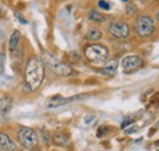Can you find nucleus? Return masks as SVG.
Listing matches in <instances>:
<instances>
[{
  "instance_id": "f8f14e48",
  "label": "nucleus",
  "mask_w": 159,
  "mask_h": 151,
  "mask_svg": "<svg viewBox=\"0 0 159 151\" xmlns=\"http://www.w3.org/2000/svg\"><path fill=\"white\" fill-rule=\"evenodd\" d=\"M86 38L88 40H91V41H97V40H99L100 38H102V31L98 29V28H96V27H92V28H89L87 31Z\"/></svg>"
},
{
  "instance_id": "39448f33",
  "label": "nucleus",
  "mask_w": 159,
  "mask_h": 151,
  "mask_svg": "<svg viewBox=\"0 0 159 151\" xmlns=\"http://www.w3.org/2000/svg\"><path fill=\"white\" fill-rule=\"evenodd\" d=\"M154 19L148 15H142L136 21V32L141 38L151 37L154 32Z\"/></svg>"
},
{
  "instance_id": "20e7f679",
  "label": "nucleus",
  "mask_w": 159,
  "mask_h": 151,
  "mask_svg": "<svg viewBox=\"0 0 159 151\" xmlns=\"http://www.w3.org/2000/svg\"><path fill=\"white\" fill-rule=\"evenodd\" d=\"M20 144L26 149H33L38 144V135L30 127H20L17 132Z\"/></svg>"
},
{
  "instance_id": "2eb2a0df",
  "label": "nucleus",
  "mask_w": 159,
  "mask_h": 151,
  "mask_svg": "<svg viewBox=\"0 0 159 151\" xmlns=\"http://www.w3.org/2000/svg\"><path fill=\"white\" fill-rule=\"evenodd\" d=\"M88 17H89V19H91V21L97 22V23H102V22H104V21H105L104 15H102V14H100V12H98L97 10H92V11L89 12Z\"/></svg>"
},
{
  "instance_id": "f03ea898",
  "label": "nucleus",
  "mask_w": 159,
  "mask_h": 151,
  "mask_svg": "<svg viewBox=\"0 0 159 151\" xmlns=\"http://www.w3.org/2000/svg\"><path fill=\"white\" fill-rule=\"evenodd\" d=\"M43 62L44 65H47L49 67V70L52 72H54L57 76H60V77H67L72 73V68L71 66H69L67 63L62 62L60 58H58L57 56L52 55L50 53H44L43 54Z\"/></svg>"
},
{
  "instance_id": "ddd939ff",
  "label": "nucleus",
  "mask_w": 159,
  "mask_h": 151,
  "mask_svg": "<svg viewBox=\"0 0 159 151\" xmlns=\"http://www.w3.org/2000/svg\"><path fill=\"white\" fill-rule=\"evenodd\" d=\"M20 32L19 31H14L11 37H10V41H9V48H10V51H15L17 49V45L20 43Z\"/></svg>"
},
{
  "instance_id": "f3484780",
  "label": "nucleus",
  "mask_w": 159,
  "mask_h": 151,
  "mask_svg": "<svg viewBox=\"0 0 159 151\" xmlns=\"http://www.w3.org/2000/svg\"><path fill=\"white\" fill-rule=\"evenodd\" d=\"M4 56H2V54L0 53V73L2 72V67H4Z\"/></svg>"
},
{
  "instance_id": "aec40b11",
  "label": "nucleus",
  "mask_w": 159,
  "mask_h": 151,
  "mask_svg": "<svg viewBox=\"0 0 159 151\" xmlns=\"http://www.w3.org/2000/svg\"><path fill=\"white\" fill-rule=\"evenodd\" d=\"M157 19L159 21V10H158V12H157Z\"/></svg>"
},
{
  "instance_id": "7ed1b4c3",
  "label": "nucleus",
  "mask_w": 159,
  "mask_h": 151,
  "mask_svg": "<svg viewBox=\"0 0 159 151\" xmlns=\"http://www.w3.org/2000/svg\"><path fill=\"white\" fill-rule=\"evenodd\" d=\"M84 56L92 63H105L109 57V50L102 44H91L84 49Z\"/></svg>"
},
{
  "instance_id": "9d476101",
  "label": "nucleus",
  "mask_w": 159,
  "mask_h": 151,
  "mask_svg": "<svg viewBox=\"0 0 159 151\" xmlns=\"http://www.w3.org/2000/svg\"><path fill=\"white\" fill-rule=\"evenodd\" d=\"M12 107V97L11 96H2L0 99V116L5 117L11 111Z\"/></svg>"
},
{
  "instance_id": "f257e3e1",
  "label": "nucleus",
  "mask_w": 159,
  "mask_h": 151,
  "mask_svg": "<svg viewBox=\"0 0 159 151\" xmlns=\"http://www.w3.org/2000/svg\"><path fill=\"white\" fill-rule=\"evenodd\" d=\"M45 76V65L40 57L33 56L27 61L25 70L26 85L31 92L37 90L43 83Z\"/></svg>"
},
{
  "instance_id": "a211bd4d",
  "label": "nucleus",
  "mask_w": 159,
  "mask_h": 151,
  "mask_svg": "<svg viewBox=\"0 0 159 151\" xmlns=\"http://www.w3.org/2000/svg\"><path fill=\"white\" fill-rule=\"evenodd\" d=\"M132 123V121L131 119H127V121H124V123L121 124V128H125L126 126H129V124H131Z\"/></svg>"
},
{
  "instance_id": "9b49d317",
  "label": "nucleus",
  "mask_w": 159,
  "mask_h": 151,
  "mask_svg": "<svg viewBox=\"0 0 159 151\" xmlns=\"http://www.w3.org/2000/svg\"><path fill=\"white\" fill-rule=\"evenodd\" d=\"M118 66H119V62H118L116 60H110V61H108V62L103 66L102 73L104 76L114 75V73L116 72V70H118Z\"/></svg>"
},
{
  "instance_id": "0eeeda50",
  "label": "nucleus",
  "mask_w": 159,
  "mask_h": 151,
  "mask_svg": "<svg viewBox=\"0 0 159 151\" xmlns=\"http://www.w3.org/2000/svg\"><path fill=\"white\" fill-rule=\"evenodd\" d=\"M141 66H142V58L137 55L126 56L121 61V68L125 73H132L137 71Z\"/></svg>"
},
{
  "instance_id": "4468645a",
  "label": "nucleus",
  "mask_w": 159,
  "mask_h": 151,
  "mask_svg": "<svg viewBox=\"0 0 159 151\" xmlns=\"http://www.w3.org/2000/svg\"><path fill=\"white\" fill-rule=\"evenodd\" d=\"M53 140H54L55 144H58V145H60V146H65V145L69 143V136H67L65 133L58 132L54 134Z\"/></svg>"
},
{
  "instance_id": "dca6fc26",
  "label": "nucleus",
  "mask_w": 159,
  "mask_h": 151,
  "mask_svg": "<svg viewBox=\"0 0 159 151\" xmlns=\"http://www.w3.org/2000/svg\"><path fill=\"white\" fill-rule=\"evenodd\" d=\"M98 5H99L100 9H104V10H110V5H109V2H107L105 0H99V1H98Z\"/></svg>"
},
{
  "instance_id": "6ab92c4d",
  "label": "nucleus",
  "mask_w": 159,
  "mask_h": 151,
  "mask_svg": "<svg viewBox=\"0 0 159 151\" xmlns=\"http://www.w3.org/2000/svg\"><path fill=\"white\" fill-rule=\"evenodd\" d=\"M15 16H16L17 19H20V21H21V22H22V23H26V19H22V17H21V15H20V14H19V12H16V14H15Z\"/></svg>"
},
{
  "instance_id": "412c9836",
  "label": "nucleus",
  "mask_w": 159,
  "mask_h": 151,
  "mask_svg": "<svg viewBox=\"0 0 159 151\" xmlns=\"http://www.w3.org/2000/svg\"><path fill=\"white\" fill-rule=\"evenodd\" d=\"M0 16H1V9H0Z\"/></svg>"
},
{
  "instance_id": "1a4fd4ad",
  "label": "nucleus",
  "mask_w": 159,
  "mask_h": 151,
  "mask_svg": "<svg viewBox=\"0 0 159 151\" xmlns=\"http://www.w3.org/2000/svg\"><path fill=\"white\" fill-rule=\"evenodd\" d=\"M0 148L4 151H16V144L6 133H0Z\"/></svg>"
},
{
  "instance_id": "6e6552de",
  "label": "nucleus",
  "mask_w": 159,
  "mask_h": 151,
  "mask_svg": "<svg viewBox=\"0 0 159 151\" xmlns=\"http://www.w3.org/2000/svg\"><path fill=\"white\" fill-rule=\"evenodd\" d=\"M84 95H75V96H70V97H61V96H57L53 101H50V104L48 105L49 107H59L62 105H66V104H70V102H74V101H77L80 99H83Z\"/></svg>"
},
{
  "instance_id": "423d86ee",
  "label": "nucleus",
  "mask_w": 159,
  "mask_h": 151,
  "mask_svg": "<svg viewBox=\"0 0 159 151\" xmlns=\"http://www.w3.org/2000/svg\"><path fill=\"white\" fill-rule=\"evenodd\" d=\"M109 33L116 39H126L130 36V27L125 22L116 21L109 26Z\"/></svg>"
},
{
  "instance_id": "4be33fe9",
  "label": "nucleus",
  "mask_w": 159,
  "mask_h": 151,
  "mask_svg": "<svg viewBox=\"0 0 159 151\" xmlns=\"http://www.w3.org/2000/svg\"><path fill=\"white\" fill-rule=\"evenodd\" d=\"M141 1H148V0H141Z\"/></svg>"
}]
</instances>
